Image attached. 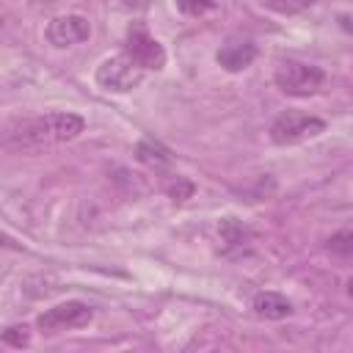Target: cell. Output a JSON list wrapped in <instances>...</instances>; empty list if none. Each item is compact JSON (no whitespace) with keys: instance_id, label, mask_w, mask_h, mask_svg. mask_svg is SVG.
Returning a JSON list of instances; mask_svg holds the SVG:
<instances>
[{"instance_id":"obj_15","label":"cell","mask_w":353,"mask_h":353,"mask_svg":"<svg viewBox=\"0 0 353 353\" xmlns=\"http://www.w3.org/2000/svg\"><path fill=\"white\" fill-rule=\"evenodd\" d=\"M215 6H218V0H176V8L188 17H204Z\"/></svg>"},{"instance_id":"obj_8","label":"cell","mask_w":353,"mask_h":353,"mask_svg":"<svg viewBox=\"0 0 353 353\" xmlns=\"http://www.w3.org/2000/svg\"><path fill=\"white\" fill-rule=\"evenodd\" d=\"M254 58H256V44L245 36H229L215 52L218 66H223L226 72H240V69L251 66Z\"/></svg>"},{"instance_id":"obj_2","label":"cell","mask_w":353,"mask_h":353,"mask_svg":"<svg viewBox=\"0 0 353 353\" xmlns=\"http://www.w3.org/2000/svg\"><path fill=\"white\" fill-rule=\"evenodd\" d=\"M273 83L279 85V91H284L287 97H309L317 94L325 83V72L314 63H303L295 58H284L276 63L273 69Z\"/></svg>"},{"instance_id":"obj_9","label":"cell","mask_w":353,"mask_h":353,"mask_svg":"<svg viewBox=\"0 0 353 353\" xmlns=\"http://www.w3.org/2000/svg\"><path fill=\"white\" fill-rule=\"evenodd\" d=\"M135 157H138V163H143V165L152 168V171H163V168H168V165L174 163L171 149L163 146V143L154 141V138L138 141V143H135Z\"/></svg>"},{"instance_id":"obj_14","label":"cell","mask_w":353,"mask_h":353,"mask_svg":"<svg viewBox=\"0 0 353 353\" xmlns=\"http://www.w3.org/2000/svg\"><path fill=\"white\" fill-rule=\"evenodd\" d=\"M193 182L190 179H185V176H174L171 182H165V193L174 199V201H185V199H190L193 196Z\"/></svg>"},{"instance_id":"obj_13","label":"cell","mask_w":353,"mask_h":353,"mask_svg":"<svg viewBox=\"0 0 353 353\" xmlns=\"http://www.w3.org/2000/svg\"><path fill=\"white\" fill-rule=\"evenodd\" d=\"M328 248H331V254H336L342 259H350V254H353V232L350 229H342V232L331 234Z\"/></svg>"},{"instance_id":"obj_4","label":"cell","mask_w":353,"mask_h":353,"mask_svg":"<svg viewBox=\"0 0 353 353\" xmlns=\"http://www.w3.org/2000/svg\"><path fill=\"white\" fill-rule=\"evenodd\" d=\"M325 130V121L320 116H309V113H284L273 121L270 127V141L279 146H290V143H301L306 138H314Z\"/></svg>"},{"instance_id":"obj_18","label":"cell","mask_w":353,"mask_h":353,"mask_svg":"<svg viewBox=\"0 0 353 353\" xmlns=\"http://www.w3.org/2000/svg\"><path fill=\"white\" fill-rule=\"evenodd\" d=\"M0 243H11V240H8V237H3V234H0Z\"/></svg>"},{"instance_id":"obj_5","label":"cell","mask_w":353,"mask_h":353,"mask_svg":"<svg viewBox=\"0 0 353 353\" xmlns=\"http://www.w3.org/2000/svg\"><path fill=\"white\" fill-rule=\"evenodd\" d=\"M124 47H127V58H132L141 69H154L157 72V69L165 66V50H163V44L141 22H135L127 30Z\"/></svg>"},{"instance_id":"obj_11","label":"cell","mask_w":353,"mask_h":353,"mask_svg":"<svg viewBox=\"0 0 353 353\" xmlns=\"http://www.w3.org/2000/svg\"><path fill=\"white\" fill-rule=\"evenodd\" d=\"M254 312L265 320H284L292 312V303L279 292H259L254 295Z\"/></svg>"},{"instance_id":"obj_3","label":"cell","mask_w":353,"mask_h":353,"mask_svg":"<svg viewBox=\"0 0 353 353\" xmlns=\"http://www.w3.org/2000/svg\"><path fill=\"white\" fill-rule=\"evenodd\" d=\"M141 80H143V69L127 55L105 58L97 69V85L105 91H113V94H127V91L138 88Z\"/></svg>"},{"instance_id":"obj_10","label":"cell","mask_w":353,"mask_h":353,"mask_svg":"<svg viewBox=\"0 0 353 353\" xmlns=\"http://www.w3.org/2000/svg\"><path fill=\"white\" fill-rule=\"evenodd\" d=\"M218 243H221V251L223 254H234V251H243L251 243V232L240 221L223 218L221 226H218Z\"/></svg>"},{"instance_id":"obj_7","label":"cell","mask_w":353,"mask_h":353,"mask_svg":"<svg viewBox=\"0 0 353 353\" xmlns=\"http://www.w3.org/2000/svg\"><path fill=\"white\" fill-rule=\"evenodd\" d=\"M44 36L52 47H72V44H80L91 36V25L80 14H63V17L50 19Z\"/></svg>"},{"instance_id":"obj_17","label":"cell","mask_w":353,"mask_h":353,"mask_svg":"<svg viewBox=\"0 0 353 353\" xmlns=\"http://www.w3.org/2000/svg\"><path fill=\"white\" fill-rule=\"evenodd\" d=\"M149 0H124V6H130V8H143Z\"/></svg>"},{"instance_id":"obj_1","label":"cell","mask_w":353,"mask_h":353,"mask_svg":"<svg viewBox=\"0 0 353 353\" xmlns=\"http://www.w3.org/2000/svg\"><path fill=\"white\" fill-rule=\"evenodd\" d=\"M85 130L83 116L66 113V110H52L44 116H36L30 121H22V127L14 132L17 146H50V143H63L77 138Z\"/></svg>"},{"instance_id":"obj_16","label":"cell","mask_w":353,"mask_h":353,"mask_svg":"<svg viewBox=\"0 0 353 353\" xmlns=\"http://www.w3.org/2000/svg\"><path fill=\"white\" fill-rule=\"evenodd\" d=\"M6 342H11V345H25V342H28L25 328H8V331H6Z\"/></svg>"},{"instance_id":"obj_12","label":"cell","mask_w":353,"mask_h":353,"mask_svg":"<svg viewBox=\"0 0 353 353\" xmlns=\"http://www.w3.org/2000/svg\"><path fill=\"white\" fill-rule=\"evenodd\" d=\"M262 6L276 11V14H287L290 17V14H301L309 6H314V0H262Z\"/></svg>"},{"instance_id":"obj_6","label":"cell","mask_w":353,"mask_h":353,"mask_svg":"<svg viewBox=\"0 0 353 353\" xmlns=\"http://www.w3.org/2000/svg\"><path fill=\"white\" fill-rule=\"evenodd\" d=\"M94 317L91 306L83 303V301H66V303H58L47 312L39 314L36 325L44 331V334H55V331H69V328H80V325H88Z\"/></svg>"}]
</instances>
